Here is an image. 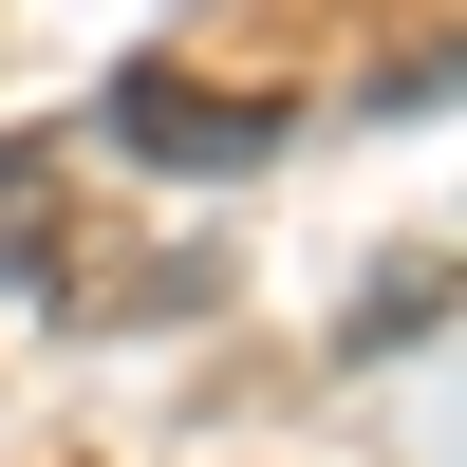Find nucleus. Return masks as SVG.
<instances>
[{"instance_id": "f257e3e1", "label": "nucleus", "mask_w": 467, "mask_h": 467, "mask_svg": "<svg viewBox=\"0 0 467 467\" xmlns=\"http://www.w3.org/2000/svg\"><path fill=\"white\" fill-rule=\"evenodd\" d=\"M112 150H150V169H262L281 112H262V94H206V75H169V57H131V75H112Z\"/></svg>"}]
</instances>
